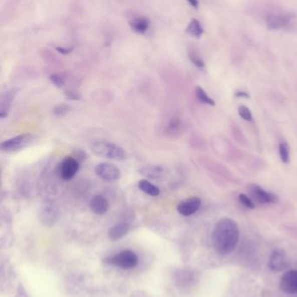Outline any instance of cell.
<instances>
[{
    "mask_svg": "<svg viewBox=\"0 0 297 297\" xmlns=\"http://www.w3.org/2000/svg\"><path fill=\"white\" fill-rule=\"evenodd\" d=\"M240 239V229L238 224L230 218L219 220L213 233L212 245L220 255H227L234 250Z\"/></svg>",
    "mask_w": 297,
    "mask_h": 297,
    "instance_id": "1",
    "label": "cell"
},
{
    "mask_svg": "<svg viewBox=\"0 0 297 297\" xmlns=\"http://www.w3.org/2000/svg\"><path fill=\"white\" fill-rule=\"evenodd\" d=\"M91 149L94 154L109 160H124L127 153L117 145L104 140H98L92 144Z\"/></svg>",
    "mask_w": 297,
    "mask_h": 297,
    "instance_id": "2",
    "label": "cell"
},
{
    "mask_svg": "<svg viewBox=\"0 0 297 297\" xmlns=\"http://www.w3.org/2000/svg\"><path fill=\"white\" fill-rule=\"evenodd\" d=\"M106 262L124 269H129L137 266L138 256L133 251L126 250L113 257L108 258L106 260Z\"/></svg>",
    "mask_w": 297,
    "mask_h": 297,
    "instance_id": "3",
    "label": "cell"
},
{
    "mask_svg": "<svg viewBox=\"0 0 297 297\" xmlns=\"http://www.w3.org/2000/svg\"><path fill=\"white\" fill-rule=\"evenodd\" d=\"M34 136L31 134H24L18 135L16 137L5 140L1 143L0 148L3 152L13 153L23 149L34 140Z\"/></svg>",
    "mask_w": 297,
    "mask_h": 297,
    "instance_id": "4",
    "label": "cell"
},
{
    "mask_svg": "<svg viewBox=\"0 0 297 297\" xmlns=\"http://www.w3.org/2000/svg\"><path fill=\"white\" fill-rule=\"evenodd\" d=\"M268 267L274 272H280L285 270L289 267V262L287 260L286 252L281 248L274 249L270 254L268 260Z\"/></svg>",
    "mask_w": 297,
    "mask_h": 297,
    "instance_id": "5",
    "label": "cell"
},
{
    "mask_svg": "<svg viewBox=\"0 0 297 297\" xmlns=\"http://www.w3.org/2000/svg\"><path fill=\"white\" fill-rule=\"evenodd\" d=\"M95 174L106 181H114L119 180L121 175L117 166L112 163H100L95 167Z\"/></svg>",
    "mask_w": 297,
    "mask_h": 297,
    "instance_id": "6",
    "label": "cell"
},
{
    "mask_svg": "<svg viewBox=\"0 0 297 297\" xmlns=\"http://www.w3.org/2000/svg\"><path fill=\"white\" fill-rule=\"evenodd\" d=\"M79 168H80L79 160L71 156L66 157L60 164V176L63 180H71L75 176V174H77Z\"/></svg>",
    "mask_w": 297,
    "mask_h": 297,
    "instance_id": "7",
    "label": "cell"
},
{
    "mask_svg": "<svg viewBox=\"0 0 297 297\" xmlns=\"http://www.w3.org/2000/svg\"><path fill=\"white\" fill-rule=\"evenodd\" d=\"M251 197L254 201L260 204L275 203L277 201V196L275 194L264 190L262 187L258 185L253 184L249 187Z\"/></svg>",
    "mask_w": 297,
    "mask_h": 297,
    "instance_id": "8",
    "label": "cell"
},
{
    "mask_svg": "<svg viewBox=\"0 0 297 297\" xmlns=\"http://www.w3.org/2000/svg\"><path fill=\"white\" fill-rule=\"evenodd\" d=\"M280 288L286 294H297V270L287 271L280 277Z\"/></svg>",
    "mask_w": 297,
    "mask_h": 297,
    "instance_id": "9",
    "label": "cell"
},
{
    "mask_svg": "<svg viewBox=\"0 0 297 297\" xmlns=\"http://www.w3.org/2000/svg\"><path fill=\"white\" fill-rule=\"evenodd\" d=\"M201 206V200L199 197L188 198L179 203L177 210L181 215L189 216L196 213Z\"/></svg>",
    "mask_w": 297,
    "mask_h": 297,
    "instance_id": "10",
    "label": "cell"
},
{
    "mask_svg": "<svg viewBox=\"0 0 297 297\" xmlns=\"http://www.w3.org/2000/svg\"><path fill=\"white\" fill-rule=\"evenodd\" d=\"M139 173L145 177L150 179H161L166 175V169L161 166L156 165H147L140 167Z\"/></svg>",
    "mask_w": 297,
    "mask_h": 297,
    "instance_id": "11",
    "label": "cell"
},
{
    "mask_svg": "<svg viewBox=\"0 0 297 297\" xmlns=\"http://www.w3.org/2000/svg\"><path fill=\"white\" fill-rule=\"evenodd\" d=\"M290 22L288 15H271L267 19V27L269 30H280Z\"/></svg>",
    "mask_w": 297,
    "mask_h": 297,
    "instance_id": "12",
    "label": "cell"
},
{
    "mask_svg": "<svg viewBox=\"0 0 297 297\" xmlns=\"http://www.w3.org/2000/svg\"><path fill=\"white\" fill-rule=\"evenodd\" d=\"M17 90L16 89H10L4 93L1 99V105H0V117L5 119L8 115L11 106L14 101V98L16 96Z\"/></svg>",
    "mask_w": 297,
    "mask_h": 297,
    "instance_id": "13",
    "label": "cell"
},
{
    "mask_svg": "<svg viewBox=\"0 0 297 297\" xmlns=\"http://www.w3.org/2000/svg\"><path fill=\"white\" fill-rule=\"evenodd\" d=\"M91 210L96 214H104L107 213L109 207V204L106 198L100 195L94 196L90 202Z\"/></svg>",
    "mask_w": 297,
    "mask_h": 297,
    "instance_id": "14",
    "label": "cell"
},
{
    "mask_svg": "<svg viewBox=\"0 0 297 297\" xmlns=\"http://www.w3.org/2000/svg\"><path fill=\"white\" fill-rule=\"evenodd\" d=\"M129 26L132 30H134L137 34H146L150 26V20L146 17L134 18L129 21Z\"/></svg>",
    "mask_w": 297,
    "mask_h": 297,
    "instance_id": "15",
    "label": "cell"
},
{
    "mask_svg": "<svg viewBox=\"0 0 297 297\" xmlns=\"http://www.w3.org/2000/svg\"><path fill=\"white\" fill-rule=\"evenodd\" d=\"M129 231V226L126 223H120L115 225L110 228L108 235L112 240H120L124 237Z\"/></svg>",
    "mask_w": 297,
    "mask_h": 297,
    "instance_id": "16",
    "label": "cell"
},
{
    "mask_svg": "<svg viewBox=\"0 0 297 297\" xmlns=\"http://www.w3.org/2000/svg\"><path fill=\"white\" fill-rule=\"evenodd\" d=\"M138 187L145 194H148L150 196H154H154H158L160 193L159 187H156L155 185L151 183L147 180H140L139 183H138Z\"/></svg>",
    "mask_w": 297,
    "mask_h": 297,
    "instance_id": "17",
    "label": "cell"
},
{
    "mask_svg": "<svg viewBox=\"0 0 297 297\" xmlns=\"http://www.w3.org/2000/svg\"><path fill=\"white\" fill-rule=\"evenodd\" d=\"M187 33L190 34L191 36L199 39L203 34V27L201 26L199 20L196 19H193L191 20L190 23L187 26Z\"/></svg>",
    "mask_w": 297,
    "mask_h": 297,
    "instance_id": "18",
    "label": "cell"
},
{
    "mask_svg": "<svg viewBox=\"0 0 297 297\" xmlns=\"http://www.w3.org/2000/svg\"><path fill=\"white\" fill-rule=\"evenodd\" d=\"M195 94H196V97H197L198 100H200L201 103L209 105L211 107L215 106V101H214L212 98L209 97V96L207 95V93L205 92V90H204L202 87H196V89H195Z\"/></svg>",
    "mask_w": 297,
    "mask_h": 297,
    "instance_id": "19",
    "label": "cell"
},
{
    "mask_svg": "<svg viewBox=\"0 0 297 297\" xmlns=\"http://www.w3.org/2000/svg\"><path fill=\"white\" fill-rule=\"evenodd\" d=\"M279 155L282 163L287 164L289 162V149L287 142L280 141L279 145Z\"/></svg>",
    "mask_w": 297,
    "mask_h": 297,
    "instance_id": "20",
    "label": "cell"
},
{
    "mask_svg": "<svg viewBox=\"0 0 297 297\" xmlns=\"http://www.w3.org/2000/svg\"><path fill=\"white\" fill-rule=\"evenodd\" d=\"M71 109H72V107H71L69 105H67V104H60V105H59L57 107H54V114H55L56 116L62 117V116L67 115L68 113H70Z\"/></svg>",
    "mask_w": 297,
    "mask_h": 297,
    "instance_id": "21",
    "label": "cell"
},
{
    "mask_svg": "<svg viewBox=\"0 0 297 297\" xmlns=\"http://www.w3.org/2000/svg\"><path fill=\"white\" fill-rule=\"evenodd\" d=\"M189 59H190L191 62L194 64V66L197 67L198 68H203L205 67L203 60L200 57V55L196 52L190 51L189 52Z\"/></svg>",
    "mask_w": 297,
    "mask_h": 297,
    "instance_id": "22",
    "label": "cell"
},
{
    "mask_svg": "<svg viewBox=\"0 0 297 297\" xmlns=\"http://www.w3.org/2000/svg\"><path fill=\"white\" fill-rule=\"evenodd\" d=\"M238 114L242 120H246V121H252L253 120L250 109L246 106H240L238 108Z\"/></svg>",
    "mask_w": 297,
    "mask_h": 297,
    "instance_id": "23",
    "label": "cell"
},
{
    "mask_svg": "<svg viewBox=\"0 0 297 297\" xmlns=\"http://www.w3.org/2000/svg\"><path fill=\"white\" fill-rule=\"evenodd\" d=\"M50 80L53 82L54 86L61 88L64 87V85L66 83V78L64 77L63 75L61 74H52L50 76Z\"/></svg>",
    "mask_w": 297,
    "mask_h": 297,
    "instance_id": "24",
    "label": "cell"
},
{
    "mask_svg": "<svg viewBox=\"0 0 297 297\" xmlns=\"http://www.w3.org/2000/svg\"><path fill=\"white\" fill-rule=\"evenodd\" d=\"M239 200H240V203L242 204L245 207H247V208H249V209H254L255 208L254 200L250 199L245 194H240L239 195Z\"/></svg>",
    "mask_w": 297,
    "mask_h": 297,
    "instance_id": "25",
    "label": "cell"
},
{
    "mask_svg": "<svg viewBox=\"0 0 297 297\" xmlns=\"http://www.w3.org/2000/svg\"><path fill=\"white\" fill-rule=\"evenodd\" d=\"M65 96L67 97V100H81V95L80 93L75 90H66L65 92Z\"/></svg>",
    "mask_w": 297,
    "mask_h": 297,
    "instance_id": "26",
    "label": "cell"
},
{
    "mask_svg": "<svg viewBox=\"0 0 297 297\" xmlns=\"http://www.w3.org/2000/svg\"><path fill=\"white\" fill-rule=\"evenodd\" d=\"M180 127V121L178 120H174L170 124H169V126H168V129L167 131L169 132V133H174V132H176L178 130V128Z\"/></svg>",
    "mask_w": 297,
    "mask_h": 297,
    "instance_id": "27",
    "label": "cell"
},
{
    "mask_svg": "<svg viewBox=\"0 0 297 297\" xmlns=\"http://www.w3.org/2000/svg\"><path fill=\"white\" fill-rule=\"evenodd\" d=\"M56 50L61 54H65V55H67V54H69L74 51V48L73 47H56Z\"/></svg>",
    "mask_w": 297,
    "mask_h": 297,
    "instance_id": "28",
    "label": "cell"
},
{
    "mask_svg": "<svg viewBox=\"0 0 297 297\" xmlns=\"http://www.w3.org/2000/svg\"><path fill=\"white\" fill-rule=\"evenodd\" d=\"M234 96L236 98H244V99H248L249 98V94L246 93V92H244V91H238L236 92L235 94H234Z\"/></svg>",
    "mask_w": 297,
    "mask_h": 297,
    "instance_id": "29",
    "label": "cell"
},
{
    "mask_svg": "<svg viewBox=\"0 0 297 297\" xmlns=\"http://www.w3.org/2000/svg\"><path fill=\"white\" fill-rule=\"evenodd\" d=\"M188 4L190 5L191 7H194V9H197L199 7V2L197 0H189Z\"/></svg>",
    "mask_w": 297,
    "mask_h": 297,
    "instance_id": "30",
    "label": "cell"
}]
</instances>
